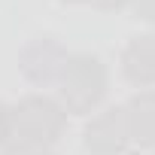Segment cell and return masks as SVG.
<instances>
[{
    "label": "cell",
    "mask_w": 155,
    "mask_h": 155,
    "mask_svg": "<svg viewBox=\"0 0 155 155\" xmlns=\"http://www.w3.org/2000/svg\"><path fill=\"white\" fill-rule=\"evenodd\" d=\"M107 67L101 58L94 55H70L61 76H58V94H61V104L70 110V113H91L104 94H107Z\"/></svg>",
    "instance_id": "cell-1"
},
{
    "label": "cell",
    "mask_w": 155,
    "mask_h": 155,
    "mask_svg": "<svg viewBox=\"0 0 155 155\" xmlns=\"http://www.w3.org/2000/svg\"><path fill=\"white\" fill-rule=\"evenodd\" d=\"M67 128V113L52 97H25L12 110V137L21 143L52 146Z\"/></svg>",
    "instance_id": "cell-2"
},
{
    "label": "cell",
    "mask_w": 155,
    "mask_h": 155,
    "mask_svg": "<svg viewBox=\"0 0 155 155\" xmlns=\"http://www.w3.org/2000/svg\"><path fill=\"white\" fill-rule=\"evenodd\" d=\"M131 146L128 116L125 107H110L101 116H94L85 128V149L94 155H122Z\"/></svg>",
    "instance_id": "cell-3"
},
{
    "label": "cell",
    "mask_w": 155,
    "mask_h": 155,
    "mask_svg": "<svg viewBox=\"0 0 155 155\" xmlns=\"http://www.w3.org/2000/svg\"><path fill=\"white\" fill-rule=\"evenodd\" d=\"M67 58L70 55H67V49L58 40L40 37V40L25 46V52H21V73L34 85H58V76H61Z\"/></svg>",
    "instance_id": "cell-4"
},
{
    "label": "cell",
    "mask_w": 155,
    "mask_h": 155,
    "mask_svg": "<svg viewBox=\"0 0 155 155\" xmlns=\"http://www.w3.org/2000/svg\"><path fill=\"white\" fill-rule=\"evenodd\" d=\"M122 73H125L128 82H134L140 88L155 85V37L152 34L134 37L125 46V52H122Z\"/></svg>",
    "instance_id": "cell-5"
},
{
    "label": "cell",
    "mask_w": 155,
    "mask_h": 155,
    "mask_svg": "<svg viewBox=\"0 0 155 155\" xmlns=\"http://www.w3.org/2000/svg\"><path fill=\"white\" fill-rule=\"evenodd\" d=\"M125 116H128L131 143L140 149H152L155 146V91L134 94L125 107Z\"/></svg>",
    "instance_id": "cell-6"
},
{
    "label": "cell",
    "mask_w": 155,
    "mask_h": 155,
    "mask_svg": "<svg viewBox=\"0 0 155 155\" xmlns=\"http://www.w3.org/2000/svg\"><path fill=\"white\" fill-rule=\"evenodd\" d=\"M3 155H55L49 146H37V143H21V140H12L6 146Z\"/></svg>",
    "instance_id": "cell-7"
},
{
    "label": "cell",
    "mask_w": 155,
    "mask_h": 155,
    "mask_svg": "<svg viewBox=\"0 0 155 155\" xmlns=\"http://www.w3.org/2000/svg\"><path fill=\"white\" fill-rule=\"evenodd\" d=\"M12 137V110L6 104H0V146Z\"/></svg>",
    "instance_id": "cell-8"
},
{
    "label": "cell",
    "mask_w": 155,
    "mask_h": 155,
    "mask_svg": "<svg viewBox=\"0 0 155 155\" xmlns=\"http://www.w3.org/2000/svg\"><path fill=\"white\" fill-rule=\"evenodd\" d=\"M131 3H134L137 18H143V21H152V25H155V0H131Z\"/></svg>",
    "instance_id": "cell-9"
},
{
    "label": "cell",
    "mask_w": 155,
    "mask_h": 155,
    "mask_svg": "<svg viewBox=\"0 0 155 155\" xmlns=\"http://www.w3.org/2000/svg\"><path fill=\"white\" fill-rule=\"evenodd\" d=\"M91 3H94L97 9H122V6L131 3V0H91Z\"/></svg>",
    "instance_id": "cell-10"
},
{
    "label": "cell",
    "mask_w": 155,
    "mask_h": 155,
    "mask_svg": "<svg viewBox=\"0 0 155 155\" xmlns=\"http://www.w3.org/2000/svg\"><path fill=\"white\" fill-rule=\"evenodd\" d=\"M64 3H82V0H64Z\"/></svg>",
    "instance_id": "cell-11"
}]
</instances>
